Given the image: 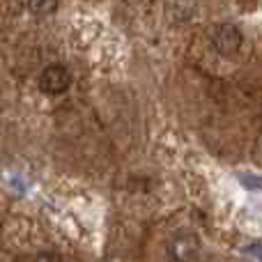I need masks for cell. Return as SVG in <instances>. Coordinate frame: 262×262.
Masks as SVG:
<instances>
[{
  "label": "cell",
  "mask_w": 262,
  "mask_h": 262,
  "mask_svg": "<svg viewBox=\"0 0 262 262\" xmlns=\"http://www.w3.org/2000/svg\"><path fill=\"white\" fill-rule=\"evenodd\" d=\"M39 90L44 95H62L72 85V74L62 64H49L44 72L39 74Z\"/></svg>",
  "instance_id": "cell-1"
},
{
  "label": "cell",
  "mask_w": 262,
  "mask_h": 262,
  "mask_svg": "<svg viewBox=\"0 0 262 262\" xmlns=\"http://www.w3.org/2000/svg\"><path fill=\"white\" fill-rule=\"evenodd\" d=\"M200 251V242L191 232H177L168 242V255L172 262H193Z\"/></svg>",
  "instance_id": "cell-2"
},
{
  "label": "cell",
  "mask_w": 262,
  "mask_h": 262,
  "mask_svg": "<svg viewBox=\"0 0 262 262\" xmlns=\"http://www.w3.org/2000/svg\"><path fill=\"white\" fill-rule=\"evenodd\" d=\"M214 49L221 55H235L242 46V30L237 26H230V23H223V26L214 28Z\"/></svg>",
  "instance_id": "cell-3"
},
{
  "label": "cell",
  "mask_w": 262,
  "mask_h": 262,
  "mask_svg": "<svg viewBox=\"0 0 262 262\" xmlns=\"http://www.w3.org/2000/svg\"><path fill=\"white\" fill-rule=\"evenodd\" d=\"M55 7H58V0H28V12L37 14V16L55 12Z\"/></svg>",
  "instance_id": "cell-4"
},
{
  "label": "cell",
  "mask_w": 262,
  "mask_h": 262,
  "mask_svg": "<svg viewBox=\"0 0 262 262\" xmlns=\"http://www.w3.org/2000/svg\"><path fill=\"white\" fill-rule=\"evenodd\" d=\"M35 262H62V258L58 253H53V251H44V253L37 255Z\"/></svg>",
  "instance_id": "cell-5"
}]
</instances>
